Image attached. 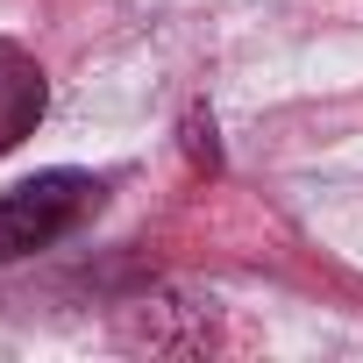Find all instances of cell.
Instances as JSON below:
<instances>
[{
    "instance_id": "2",
    "label": "cell",
    "mask_w": 363,
    "mask_h": 363,
    "mask_svg": "<svg viewBox=\"0 0 363 363\" xmlns=\"http://www.w3.org/2000/svg\"><path fill=\"white\" fill-rule=\"evenodd\" d=\"M186 150H193V164H207V171L221 164V143H214V121H207V114L186 121Z\"/></svg>"
},
{
    "instance_id": "1",
    "label": "cell",
    "mask_w": 363,
    "mask_h": 363,
    "mask_svg": "<svg viewBox=\"0 0 363 363\" xmlns=\"http://www.w3.org/2000/svg\"><path fill=\"white\" fill-rule=\"evenodd\" d=\"M93 207H100V186L86 171H36V178H22L15 193H0V264L50 250Z\"/></svg>"
}]
</instances>
